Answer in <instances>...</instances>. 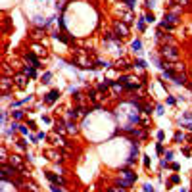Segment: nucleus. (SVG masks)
<instances>
[{"label":"nucleus","instance_id":"nucleus-16","mask_svg":"<svg viewBox=\"0 0 192 192\" xmlns=\"http://www.w3.org/2000/svg\"><path fill=\"white\" fill-rule=\"evenodd\" d=\"M67 129H69V133H77V129H75L73 123H67Z\"/></svg>","mask_w":192,"mask_h":192},{"label":"nucleus","instance_id":"nucleus-17","mask_svg":"<svg viewBox=\"0 0 192 192\" xmlns=\"http://www.w3.org/2000/svg\"><path fill=\"white\" fill-rule=\"evenodd\" d=\"M19 133H21V135H27V133H29V129H27V127H23V125H19Z\"/></svg>","mask_w":192,"mask_h":192},{"label":"nucleus","instance_id":"nucleus-24","mask_svg":"<svg viewBox=\"0 0 192 192\" xmlns=\"http://www.w3.org/2000/svg\"><path fill=\"white\" fill-rule=\"evenodd\" d=\"M144 19H146V21H154V14H146V18H144Z\"/></svg>","mask_w":192,"mask_h":192},{"label":"nucleus","instance_id":"nucleus-9","mask_svg":"<svg viewBox=\"0 0 192 192\" xmlns=\"http://www.w3.org/2000/svg\"><path fill=\"white\" fill-rule=\"evenodd\" d=\"M23 73L27 75V77H37V69H35V67H25V69H23Z\"/></svg>","mask_w":192,"mask_h":192},{"label":"nucleus","instance_id":"nucleus-3","mask_svg":"<svg viewBox=\"0 0 192 192\" xmlns=\"http://www.w3.org/2000/svg\"><path fill=\"white\" fill-rule=\"evenodd\" d=\"M121 177H125V179H127V181H129V183H131V184H133L135 181H137V175H135L133 171H129V169L121 171Z\"/></svg>","mask_w":192,"mask_h":192},{"label":"nucleus","instance_id":"nucleus-12","mask_svg":"<svg viewBox=\"0 0 192 192\" xmlns=\"http://www.w3.org/2000/svg\"><path fill=\"white\" fill-rule=\"evenodd\" d=\"M56 39H58V41H62V42H69V39L65 37V35H60V33L56 35Z\"/></svg>","mask_w":192,"mask_h":192},{"label":"nucleus","instance_id":"nucleus-19","mask_svg":"<svg viewBox=\"0 0 192 192\" xmlns=\"http://www.w3.org/2000/svg\"><path fill=\"white\" fill-rule=\"evenodd\" d=\"M144 192H154V186L152 184H144Z\"/></svg>","mask_w":192,"mask_h":192},{"label":"nucleus","instance_id":"nucleus-1","mask_svg":"<svg viewBox=\"0 0 192 192\" xmlns=\"http://www.w3.org/2000/svg\"><path fill=\"white\" fill-rule=\"evenodd\" d=\"M114 31H115V39H123V37L129 35V27L125 25V23H121V21H115Z\"/></svg>","mask_w":192,"mask_h":192},{"label":"nucleus","instance_id":"nucleus-30","mask_svg":"<svg viewBox=\"0 0 192 192\" xmlns=\"http://www.w3.org/2000/svg\"><path fill=\"white\" fill-rule=\"evenodd\" d=\"M144 165H146V167H150V160H148V156H144Z\"/></svg>","mask_w":192,"mask_h":192},{"label":"nucleus","instance_id":"nucleus-32","mask_svg":"<svg viewBox=\"0 0 192 192\" xmlns=\"http://www.w3.org/2000/svg\"><path fill=\"white\" fill-rule=\"evenodd\" d=\"M177 2H183V4H184V2H186V0H177Z\"/></svg>","mask_w":192,"mask_h":192},{"label":"nucleus","instance_id":"nucleus-22","mask_svg":"<svg viewBox=\"0 0 192 192\" xmlns=\"http://www.w3.org/2000/svg\"><path fill=\"white\" fill-rule=\"evenodd\" d=\"M50 77H52L50 73H44V75H42V83H48V79H50Z\"/></svg>","mask_w":192,"mask_h":192},{"label":"nucleus","instance_id":"nucleus-5","mask_svg":"<svg viewBox=\"0 0 192 192\" xmlns=\"http://www.w3.org/2000/svg\"><path fill=\"white\" fill-rule=\"evenodd\" d=\"M46 177L50 179V181H52L54 184H64V183H65V181H64L62 177H58V175H54V173H46Z\"/></svg>","mask_w":192,"mask_h":192},{"label":"nucleus","instance_id":"nucleus-2","mask_svg":"<svg viewBox=\"0 0 192 192\" xmlns=\"http://www.w3.org/2000/svg\"><path fill=\"white\" fill-rule=\"evenodd\" d=\"M161 54H163L167 60H177V58H179V50L175 48V46H163Z\"/></svg>","mask_w":192,"mask_h":192},{"label":"nucleus","instance_id":"nucleus-27","mask_svg":"<svg viewBox=\"0 0 192 192\" xmlns=\"http://www.w3.org/2000/svg\"><path fill=\"white\" fill-rule=\"evenodd\" d=\"M175 140H177V142H181V140H183V135H181V133H177V135H175Z\"/></svg>","mask_w":192,"mask_h":192},{"label":"nucleus","instance_id":"nucleus-29","mask_svg":"<svg viewBox=\"0 0 192 192\" xmlns=\"http://www.w3.org/2000/svg\"><path fill=\"white\" fill-rule=\"evenodd\" d=\"M98 65H100V67H108L110 64H108V62H98Z\"/></svg>","mask_w":192,"mask_h":192},{"label":"nucleus","instance_id":"nucleus-4","mask_svg":"<svg viewBox=\"0 0 192 192\" xmlns=\"http://www.w3.org/2000/svg\"><path fill=\"white\" fill-rule=\"evenodd\" d=\"M58 96H60V92H58V90L48 92V94H46V104H54V102L58 100Z\"/></svg>","mask_w":192,"mask_h":192},{"label":"nucleus","instance_id":"nucleus-15","mask_svg":"<svg viewBox=\"0 0 192 192\" xmlns=\"http://www.w3.org/2000/svg\"><path fill=\"white\" fill-rule=\"evenodd\" d=\"M140 46H142V44H140V41H135V42H133V50H137V52H138V50H140Z\"/></svg>","mask_w":192,"mask_h":192},{"label":"nucleus","instance_id":"nucleus-33","mask_svg":"<svg viewBox=\"0 0 192 192\" xmlns=\"http://www.w3.org/2000/svg\"><path fill=\"white\" fill-rule=\"evenodd\" d=\"M190 88H192V85H190Z\"/></svg>","mask_w":192,"mask_h":192},{"label":"nucleus","instance_id":"nucleus-31","mask_svg":"<svg viewBox=\"0 0 192 192\" xmlns=\"http://www.w3.org/2000/svg\"><path fill=\"white\" fill-rule=\"evenodd\" d=\"M186 140H188V142H192V135H188V137H186Z\"/></svg>","mask_w":192,"mask_h":192},{"label":"nucleus","instance_id":"nucleus-23","mask_svg":"<svg viewBox=\"0 0 192 192\" xmlns=\"http://www.w3.org/2000/svg\"><path fill=\"white\" fill-rule=\"evenodd\" d=\"M18 148H21V150H25V140H18Z\"/></svg>","mask_w":192,"mask_h":192},{"label":"nucleus","instance_id":"nucleus-28","mask_svg":"<svg viewBox=\"0 0 192 192\" xmlns=\"http://www.w3.org/2000/svg\"><path fill=\"white\" fill-rule=\"evenodd\" d=\"M108 192H125V190H121V188H108Z\"/></svg>","mask_w":192,"mask_h":192},{"label":"nucleus","instance_id":"nucleus-25","mask_svg":"<svg viewBox=\"0 0 192 192\" xmlns=\"http://www.w3.org/2000/svg\"><path fill=\"white\" fill-rule=\"evenodd\" d=\"M138 29H140V31H144V29H146V25H144V21H142V19L138 21Z\"/></svg>","mask_w":192,"mask_h":192},{"label":"nucleus","instance_id":"nucleus-6","mask_svg":"<svg viewBox=\"0 0 192 192\" xmlns=\"http://www.w3.org/2000/svg\"><path fill=\"white\" fill-rule=\"evenodd\" d=\"M25 58H27V62H31V64H33V67H39V60H37V56L33 54V52H29Z\"/></svg>","mask_w":192,"mask_h":192},{"label":"nucleus","instance_id":"nucleus-20","mask_svg":"<svg viewBox=\"0 0 192 192\" xmlns=\"http://www.w3.org/2000/svg\"><path fill=\"white\" fill-rule=\"evenodd\" d=\"M88 98H90V100H96L98 96H96V92H94V90H90V92H88Z\"/></svg>","mask_w":192,"mask_h":192},{"label":"nucleus","instance_id":"nucleus-7","mask_svg":"<svg viewBox=\"0 0 192 192\" xmlns=\"http://www.w3.org/2000/svg\"><path fill=\"white\" fill-rule=\"evenodd\" d=\"M14 83L18 85L19 88H23V87H25V75H18V77L14 79Z\"/></svg>","mask_w":192,"mask_h":192},{"label":"nucleus","instance_id":"nucleus-11","mask_svg":"<svg viewBox=\"0 0 192 192\" xmlns=\"http://www.w3.org/2000/svg\"><path fill=\"white\" fill-rule=\"evenodd\" d=\"M8 87H10V81H8V79H2V90H8Z\"/></svg>","mask_w":192,"mask_h":192},{"label":"nucleus","instance_id":"nucleus-21","mask_svg":"<svg viewBox=\"0 0 192 192\" xmlns=\"http://www.w3.org/2000/svg\"><path fill=\"white\" fill-rule=\"evenodd\" d=\"M146 6H148V8H154V6H156V0H146Z\"/></svg>","mask_w":192,"mask_h":192},{"label":"nucleus","instance_id":"nucleus-18","mask_svg":"<svg viewBox=\"0 0 192 192\" xmlns=\"http://www.w3.org/2000/svg\"><path fill=\"white\" fill-rule=\"evenodd\" d=\"M179 181H181V177H179V175H173V177H171V183H173V184H177Z\"/></svg>","mask_w":192,"mask_h":192},{"label":"nucleus","instance_id":"nucleus-8","mask_svg":"<svg viewBox=\"0 0 192 192\" xmlns=\"http://www.w3.org/2000/svg\"><path fill=\"white\" fill-rule=\"evenodd\" d=\"M137 156H138V146H135V144H133V150H131V158H129V163H133V161L137 160Z\"/></svg>","mask_w":192,"mask_h":192},{"label":"nucleus","instance_id":"nucleus-13","mask_svg":"<svg viewBox=\"0 0 192 192\" xmlns=\"http://www.w3.org/2000/svg\"><path fill=\"white\" fill-rule=\"evenodd\" d=\"M111 87H114V90H115V92H119L121 88H123V85H121V83H114Z\"/></svg>","mask_w":192,"mask_h":192},{"label":"nucleus","instance_id":"nucleus-10","mask_svg":"<svg viewBox=\"0 0 192 192\" xmlns=\"http://www.w3.org/2000/svg\"><path fill=\"white\" fill-rule=\"evenodd\" d=\"M110 85H114V83H111V81H106V83H102L100 87H98V92H106V90H108V87H110Z\"/></svg>","mask_w":192,"mask_h":192},{"label":"nucleus","instance_id":"nucleus-14","mask_svg":"<svg viewBox=\"0 0 192 192\" xmlns=\"http://www.w3.org/2000/svg\"><path fill=\"white\" fill-rule=\"evenodd\" d=\"M12 115H14V119H21V117H23V111H21V110H18V111H14Z\"/></svg>","mask_w":192,"mask_h":192},{"label":"nucleus","instance_id":"nucleus-26","mask_svg":"<svg viewBox=\"0 0 192 192\" xmlns=\"http://www.w3.org/2000/svg\"><path fill=\"white\" fill-rule=\"evenodd\" d=\"M142 110L146 111V114H152V108H150V106H142Z\"/></svg>","mask_w":192,"mask_h":192}]
</instances>
